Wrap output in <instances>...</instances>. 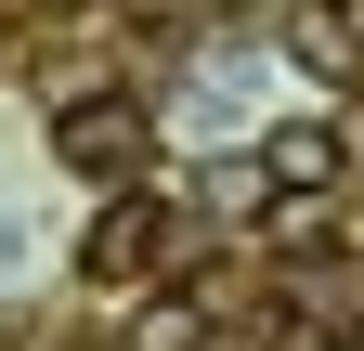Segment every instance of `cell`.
Here are the masks:
<instances>
[{"label":"cell","mask_w":364,"mask_h":351,"mask_svg":"<svg viewBox=\"0 0 364 351\" xmlns=\"http://www.w3.org/2000/svg\"><path fill=\"white\" fill-rule=\"evenodd\" d=\"M169 208L144 183H105V208H91V234H78V286H156V260H169Z\"/></svg>","instance_id":"6da1fadb"},{"label":"cell","mask_w":364,"mask_h":351,"mask_svg":"<svg viewBox=\"0 0 364 351\" xmlns=\"http://www.w3.org/2000/svg\"><path fill=\"white\" fill-rule=\"evenodd\" d=\"M53 156L78 169V183H130V169L156 156V130H144L130 92H65V104H53Z\"/></svg>","instance_id":"7a4b0ae2"},{"label":"cell","mask_w":364,"mask_h":351,"mask_svg":"<svg viewBox=\"0 0 364 351\" xmlns=\"http://www.w3.org/2000/svg\"><path fill=\"white\" fill-rule=\"evenodd\" d=\"M338 169H351L338 117H273V130H260V183H273V195H326Z\"/></svg>","instance_id":"3957f363"},{"label":"cell","mask_w":364,"mask_h":351,"mask_svg":"<svg viewBox=\"0 0 364 351\" xmlns=\"http://www.w3.org/2000/svg\"><path fill=\"white\" fill-rule=\"evenodd\" d=\"M287 65H312V78H364V14H338V0H299L287 14Z\"/></svg>","instance_id":"277c9868"},{"label":"cell","mask_w":364,"mask_h":351,"mask_svg":"<svg viewBox=\"0 0 364 351\" xmlns=\"http://www.w3.org/2000/svg\"><path fill=\"white\" fill-rule=\"evenodd\" d=\"M105 14H130V26H156V39H182V26L208 14V0H105Z\"/></svg>","instance_id":"5b68a950"}]
</instances>
